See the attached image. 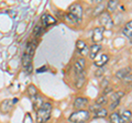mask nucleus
Segmentation results:
<instances>
[{"mask_svg": "<svg viewBox=\"0 0 132 123\" xmlns=\"http://www.w3.org/2000/svg\"><path fill=\"white\" fill-rule=\"evenodd\" d=\"M32 57L31 55L27 54V53H24L23 56H22V67L24 68V71H26L28 74H30L32 72Z\"/></svg>", "mask_w": 132, "mask_h": 123, "instance_id": "423d86ee", "label": "nucleus"}, {"mask_svg": "<svg viewBox=\"0 0 132 123\" xmlns=\"http://www.w3.org/2000/svg\"><path fill=\"white\" fill-rule=\"evenodd\" d=\"M99 22L101 23V27L104 29H107V30H109L113 27V21L110 17V13L107 11H104L99 15Z\"/></svg>", "mask_w": 132, "mask_h": 123, "instance_id": "7ed1b4c3", "label": "nucleus"}, {"mask_svg": "<svg viewBox=\"0 0 132 123\" xmlns=\"http://www.w3.org/2000/svg\"><path fill=\"white\" fill-rule=\"evenodd\" d=\"M109 59V57L107 54H100V55H97V57L95 58V65H96L97 67L99 68H101V67H104L106 63L108 61Z\"/></svg>", "mask_w": 132, "mask_h": 123, "instance_id": "1a4fd4ad", "label": "nucleus"}, {"mask_svg": "<svg viewBox=\"0 0 132 123\" xmlns=\"http://www.w3.org/2000/svg\"><path fill=\"white\" fill-rule=\"evenodd\" d=\"M110 122L111 123H125L122 120L121 116L117 112H113V113L110 114Z\"/></svg>", "mask_w": 132, "mask_h": 123, "instance_id": "dca6fc26", "label": "nucleus"}, {"mask_svg": "<svg viewBox=\"0 0 132 123\" xmlns=\"http://www.w3.org/2000/svg\"><path fill=\"white\" fill-rule=\"evenodd\" d=\"M130 39H131V43H132V36H131V38H130Z\"/></svg>", "mask_w": 132, "mask_h": 123, "instance_id": "2f4dec72", "label": "nucleus"}, {"mask_svg": "<svg viewBox=\"0 0 132 123\" xmlns=\"http://www.w3.org/2000/svg\"><path fill=\"white\" fill-rule=\"evenodd\" d=\"M56 22H57L56 19H54L50 14H43L42 18H41V23H42V27H44V28L53 25V24H55Z\"/></svg>", "mask_w": 132, "mask_h": 123, "instance_id": "6e6552de", "label": "nucleus"}, {"mask_svg": "<svg viewBox=\"0 0 132 123\" xmlns=\"http://www.w3.org/2000/svg\"><path fill=\"white\" fill-rule=\"evenodd\" d=\"M85 83H86V77L84 75V73H82V74H80V75H78V78L76 80V87L78 89H80L82 86L85 85Z\"/></svg>", "mask_w": 132, "mask_h": 123, "instance_id": "6ab92c4d", "label": "nucleus"}, {"mask_svg": "<svg viewBox=\"0 0 132 123\" xmlns=\"http://www.w3.org/2000/svg\"><path fill=\"white\" fill-rule=\"evenodd\" d=\"M104 31H105V29L104 28H96L94 30L93 32V36H92V39L94 42H100V41L102 40V38H104Z\"/></svg>", "mask_w": 132, "mask_h": 123, "instance_id": "9d476101", "label": "nucleus"}, {"mask_svg": "<svg viewBox=\"0 0 132 123\" xmlns=\"http://www.w3.org/2000/svg\"><path fill=\"white\" fill-rule=\"evenodd\" d=\"M68 10H69L68 13L73 14L78 21H80V20L82 19V8H81V6L79 5V3H73V5L69 7Z\"/></svg>", "mask_w": 132, "mask_h": 123, "instance_id": "20e7f679", "label": "nucleus"}, {"mask_svg": "<svg viewBox=\"0 0 132 123\" xmlns=\"http://www.w3.org/2000/svg\"><path fill=\"white\" fill-rule=\"evenodd\" d=\"M123 80H125V83H126V84H127V83H131V81H132V75L130 74L129 76L125 77V78H123Z\"/></svg>", "mask_w": 132, "mask_h": 123, "instance_id": "c756f323", "label": "nucleus"}, {"mask_svg": "<svg viewBox=\"0 0 132 123\" xmlns=\"http://www.w3.org/2000/svg\"><path fill=\"white\" fill-rule=\"evenodd\" d=\"M107 102V98H106V96H100L97 99V101H96V103L98 104V106H102V104H105Z\"/></svg>", "mask_w": 132, "mask_h": 123, "instance_id": "a878e982", "label": "nucleus"}, {"mask_svg": "<svg viewBox=\"0 0 132 123\" xmlns=\"http://www.w3.org/2000/svg\"><path fill=\"white\" fill-rule=\"evenodd\" d=\"M130 74H131V68L130 67H125V68H122V69H120V71H118L117 73H116V77H118V78H120V79H123L125 77L129 76Z\"/></svg>", "mask_w": 132, "mask_h": 123, "instance_id": "ddd939ff", "label": "nucleus"}, {"mask_svg": "<svg viewBox=\"0 0 132 123\" xmlns=\"http://www.w3.org/2000/svg\"><path fill=\"white\" fill-rule=\"evenodd\" d=\"M123 34L128 36V38H131L132 36V21L128 22L125 25V28H123Z\"/></svg>", "mask_w": 132, "mask_h": 123, "instance_id": "f3484780", "label": "nucleus"}, {"mask_svg": "<svg viewBox=\"0 0 132 123\" xmlns=\"http://www.w3.org/2000/svg\"><path fill=\"white\" fill-rule=\"evenodd\" d=\"M85 65H86V61L84 58H79L76 60L75 65H74V69H75V73L77 75H80L84 72V68H85Z\"/></svg>", "mask_w": 132, "mask_h": 123, "instance_id": "f8f14e48", "label": "nucleus"}, {"mask_svg": "<svg viewBox=\"0 0 132 123\" xmlns=\"http://www.w3.org/2000/svg\"><path fill=\"white\" fill-rule=\"evenodd\" d=\"M111 91H112V88L109 87V86H107V87H105V89H104V96L108 95V93H110Z\"/></svg>", "mask_w": 132, "mask_h": 123, "instance_id": "c85d7f7f", "label": "nucleus"}, {"mask_svg": "<svg viewBox=\"0 0 132 123\" xmlns=\"http://www.w3.org/2000/svg\"><path fill=\"white\" fill-rule=\"evenodd\" d=\"M51 113H52V104L48 103V102H45L36 111V122L46 123L48 119L51 118Z\"/></svg>", "mask_w": 132, "mask_h": 123, "instance_id": "f257e3e1", "label": "nucleus"}, {"mask_svg": "<svg viewBox=\"0 0 132 123\" xmlns=\"http://www.w3.org/2000/svg\"><path fill=\"white\" fill-rule=\"evenodd\" d=\"M42 31H43V27L42 25H35L34 28V31H33V35L35 36V38H38V36H40V34L42 33Z\"/></svg>", "mask_w": 132, "mask_h": 123, "instance_id": "393cba45", "label": "nucleus"}, {"mask_svg": "<svg viewBox=\"0 0 132 123\" xmlns=\"http://www.w3.org/2000/svg\"><path fill=\"white\" fill-rule=\"evenodd\" d=\"M90 118L89 111L87 110H77L69 117V121L72 123H86Z\"/></svg>", "mask_w": 132, "mask_h": 123, "instance_id": "f03ea898", "label": "nucleus"}, {"mask_svg": "<svg viewBox=\"0 0 132 123\" xmlns=\"http://www.w3.org/2000/svg\"><path fill=\"white\" fill-rule=\"evenodd\" d=\"M76 47H77V50L78 51H85L86 50V43L84 42V41H81V40H78L77 42H76Z\"/></svg>", "mask_w": 132, "mask_h": 123, "instance_id": "b1692460", "label": "nucleus"}, {"mask_svg": "<svg viewBox=\"0 0 132 123\" xmlns=\"http://www.w3.org/2000/svg\"><path fill=\"white\" fill-rule=\"evenodd\" d=\"M121 116V118H122V120H123V122L125 123H127L128 121L131 119V117H132V113H131V111H129V110H123L122 111V113L120 114Z\"/></svg>", "mask_w": 132, "mask_h": 123, "instance_id": "412c9836", "label": "nucleus"}, {"mask_svg": "<svg viewBox=\"0 0 132 123\" xmlns=\"http://www.w3.org/2000/svg\"><path fill=\"white\" fill-rule=\"evenodd\" d=\"M45 68H46V67H41V68H39L38 69V73H43V71H45Z\"/></svg>", "mask_w": 132, "mask_h": 123, "instance_id": "7c9ffc66", "label": "nucleus"}, {"mask_svg": "<svg viewBox=\"0 0 132 123\" xmlns=\"http://www.w3.org/2000/svg\"><path fill=\"white\" fill-rule=\"evenodd\" d=\"M65 20L67 21L68 23H71V24H76L77 22H78V20L74 17L73 14H71V13H67L65 15Z\"/></svg>", "mask_w": 132, "mask_h": 123, "instance_id": "5701e85b", "label": "nucleus"}, {"mask_svg": "<svg viewBox=\"0 0 132 123\" xmlns=\"http://www.w3.org/2000/svg\"><path fill=\"white\" fill-rule=\"evenodd\" d=\"M102 9H104V6H102V5H99V6L96 8V11L94 12V15L101 14V13H102Z\"/></svg>", "mask_w": 132, "mask_h": 123, "instance_id": "bb28decb", "label": "nucleus"}, {"mask_svg": "<svg viewBox=\"0 0 132 123\" xmlns=\"http://www.w3.org/2000/svg\"><path fill=\"white\" fill-rule=\"evenodd\" d=\"M108 116V111L105 108H99L95 112V118H106Z\"/></svg>", "mask_w": 132, "mask_h": 123, "instance_id": "aec40b11", "label": "nucleus"}, {"mask_svg": "<svg viewBox=\"0 0 132 123\" xmlns=\"http://www.w3.org/2000/svg\"><path fill=\"white\" fill-rule=\"evenodd\" d=\"M16 102V99L14 100H10V99H7V100H3L1 103H0V112H2V113H9L12 108H13V104Z\"/></svg>", "mask_w": 132, "mask_h": 123, "instance_id": "39448f33", "label": "nucleus"}, {"mask_svg": "<svg viewBox=\"0 0 132 123\" xmlns=\"http://www.w3.org/2000/svg\"><path fill=\"white\" fill-rule=\"evenodd\" d=\"M28 93H29V96H30L31 98H33V97H35L36 95H38V89L35 88V86L30 85L28 87Z\"/></svg>", "mask_w": 132, "mask_h": 123, "instance_id": "4be33fe9", "label": "nucleus"}, {"mask_svg": "<svg viewBox=\"0 0 132 123\" xmlns=\"http://www.w3.org/2000/svg\"><path fill=\"white\" fill-rule=\"evenodd\" d=\"M125 96V92L123 91H117V92H114L112 96H111V104H110V109L111 110H113L117 108V106L120 103V100H121V98Z\"/></svg>", "mask_w": 132, "mask_h": 123, "instance_id": "0eeeda50", "label": "nucleus"}, {"mask_svg": "<svg viewBox=\"0 0 132 123\" xmlns=\"http://www.w3.org/2000/svg\"><path fill=\"white\" fill-rule=\"evenodd\" d=\"M118 6H119V2L117 0H111V1H109L107 3V9H108V11H110V12H113V11L117 10Z\"/></svg>", "mask_w": 132, "mask_h": 123, "instance_id": "a211bd4d", "label": "nucleus"}, {"mask_svg": "<svg viewBox=\"0 0 132 123\" xmlns=\"http://www.w3.org/2000/svg\"><path fill=\"white\" fill-rule=\"evenodd\" d=\"M105 74V68L104 67H101V68H98L97 71H96V73H95V75H96L97 77H100V76H102Z\"/></svg>", "mask_w": 132, "mask_h": 123, "instance_id": "cd10ccee", "label": "nucleus"}, {"mask_svg": "<svg viewBox=\"0 0 132 123\" xmlns=\"http://www.w3.org/2000/svg\"><path fill=\"white\" fill-rule=\"evenodd\" d=\"M32 102H33V107H34V109L38 111V110L42 107L43 104V100H42V97L39 96V95H36L35 97H33L32 98Z\"/></svg>", "mask_w": 132, "mask_h": 123, "instance_id": "2eb2a0df", "label": "nucleus"}, {"mask_svg": "<svg viewBox=\"0 0 132 123\" xmlns=\"http://www.w3.org/2000/svg\"><path fill=\"white\" fill-rule=\"evenodd\" d=\"M101 50V45L99 44H95V45H92V47H90V58L92 59H95L98 55V53L100 52Z\"/></svg>", "mask_w": 132, "mask_h": 123, "instance_id": "4468645a", "label": "nucleus"}, {"mask_svg": "<svg viewBox=\"0 0 132 123\" xmlns=\"http://www.w3.org/2000/svg\"><path fill=\"white\" fill-rule=\"evenodd\" d=\"M87 104H88V99L87 98H84V97H78L75 99V101H74V107L78 110H81Z\"/></svg>", "mask_w": 132, "mask_h": 123, "instance_id": "9b49d317", "label": "nucleus"}]
</instances>
